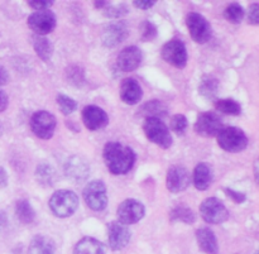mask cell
<instances>
[{"instance_id":"obj_27","label":"cell","mask_w":259,"mask_h":254,"mask_svg":"<svg viewBox=\"0 0 259 254\" xmlns=\"http://www.w3.org/2000/svg\"><path fill=\"white\" fill-rule=\"evenodd\" d=\"M35 180L39 185L45 187H51L55 185L56 172L50 163H40L35 168Z\"/></svg>"},{"instance_id":"obj_15","label":"cell","mask_w":259,"mask_h":254,"mask_svg":"<svg viewBox=\"0 0 259 254\" xmlns=\"http://www.w3.org/2000/svg\"><path fill=\"white\" fill-rule=\"evenodd\" d=\"M191 184V175L184 166H174L167 171V189L174 194L185 191Z\"/></svg>"},{"instance_id":"obj_43","label":"cell","mask_w":259,"mask_h":254,"mask_svg":"<svg viewBox=\"0 0 259 254\" xmlns=\"http://www.w3.org/2000/svg\"><path fill=\"white\" fill-rule=\"evenodd\" d=\"M8 81H9V73L5 70V67L0 66V86L7 85Z\"/></svg>"},{"instance_id":"obj_7","label":"cell","mask_w":259,"mask_h":254,"mask_svg":"<svg viewBox=\"0 0 259 254\" xmlns=\"http://www.w3.org/2000/svg\"><path fill=\"white\" fill-rule=\"evenodd\" d=\"M86 205L94 211H103L108 205V192L103 181L94 180L89 182L82 191Z\"/></svg>"},{"instance_id":"obj_36","label":"cell","mask_w":259,"mask_h":254,"mask_svg":"<svg viewBox=\"0 0 259 254\" xmlns=\"http://www.w3.org/2000/svg\"><path fill=\"white\" fill-rule=\"evenodd\" d=\"M141 32H142V40L148 42V40H153L157 37V27L149 20L142 23L141 25Z\"/></svg>"},{"instance_id":"obj_2","label":"cell","mask_w":259,"mask_h":254,"mask_svg":"<svg viewBox=\"0 0 259 254\" xmlns=\"http://www.w3.org/2000/svg\"><path fill=\"white\" fill-rule=\"evenodd\" d=\"M48 205L55 217L63 219L75 214L78 207V196L71 190H58L51 196Z\"/></svg>"},{"instance_id":"obj_26","label":"cell","mask_w":259,"mask_h":254,"mask_svg":"<svg viewBox=\"0 0 259 254\" xmlns=\"http://www.w3.org/2000/svg\"><path fill=\"white\" fill-rule=\"evenodd\" d=\"M15 217L22 224H32L35 220V211L28 200H19L15 204Z\"/></svg>"},{"instance_id":"obj_38","label":"cell","mask_w":259,"mask_h":254,"mask_svg":"<svg viewBox=\"0 0 259 254\" xmlns=\"http://www.w3.org/2000/svg\"><path fill=\"white\" fill-rule=\"evenodd\" d=\"M224 191L225 194L228 195V197L232 199L235 204H243V202L247 200V196H245V194H243V192L235 191V190L233 189H224Z\"/></svg>"},{"instance_id":"obj_22","label":"cell","mask_w":259,"mask_h":254,"mask_svg":"<svg viewBox=\"0 0 259 254\" xmlns=\"http://www.w3.org/2000/svg\"><path fill=\"white\" fill-rule=\"evenodd\" d=\"M28 254H56V243L46 235H37L32 239Z\"/></svg>"},{"instance_id":"obj_12","label":"cell","mask_w":259,"mask_h":254,"mask_svg":"<svg viewBox=\"0 0 259 254\" xmlns=\"http://www.w3.org/2000/svg\"><path fill=\"white\" fill-rule=\"evenodd\" d=\"M223 128H224V124H223L220 116L215 113H211V111L200 114L196 119V123H195V132L199 136L205 137V138L217 137Z\"/></svg>"},{"instance_id":"obj_41","label":"cell","mask_w":259,"mask_h":254,"mask_svg":"<svg viewBox=\"0 0 259 254\" xmlns=\"http://www.w3.org/2000/svg\"><path fill=\"white\" fill-rule=\"evenodd\" d=\"M8 104H9V98H8L7 93L0 90V113L8 108Z\"/></svg>"},{"instance_id":"obj_4","label":"cell","mask_w":259,"mask_h":254,"mask_svg":"<svg viewBox=\"0 0 259 254\" xmlns=\"http://www.w3.org/2000/svg\"><path fill=\"white\" fill-rule=\"evenodd\" d=\"M143 132L148 141L157 144L161 148L168 149L172 146L174 139L169 133V129L161 119L146 118L143 123Z\"/></svg>"},{"instance_id":"obj_17","label":"cell","mask_w":259,"mask_h":254,"mask_svg":"<svg viewBox=\"0 0 259 254\" xmlns=\"http://www.w3.org/2000/svg\"><path fill=\"white\" fill-rule=\"evenodd\" d=\"M66 177L73 182H82L90 174V166L85 158L80 156H72L66 161L63 167Z\"/></svg>"},{"instance_id":"obj_46","label":"cell","mask_w":259,"mask_h":254,"mask_svg":"<svg viewBox=\"0 0 259 254\" xmlns=\"http://www.w3.org/2000/svg\"><path fill=\"white\" fill-rule=\"evenodd\" d=\"M254 170H255V172H254V175H255V181L258 182V162H255Z\"/></svg>"},{"instance_id":"obj_31","label":"cell","mask_w":259,"mask_h":254,"mask_svg":"<svg viewBox=\"0 0 259 254\" xmlns=\"http://www.w3.org/2000/svg\"><path fill=\"white\" fill-rule=\"evenodd\" d=\"M224 17L228 22L233 23V24H239L244 18V9L238 3H232L224 10Z\"/></svg>"},{"instance_id":"obj_21","label":"cell","mask_w":259,"mask_h":254,"mask_svg":"<svg viewBox=\"0 0 259 254\" xmlns=\"http://www.w3.org/2000/svg\"><path fill=\"white\" fill-rule=\"evenodd\" d=\"M192 177H194L195 187L200 191H205V190L209 189L210 185L212 184V180H214L211 167L205 162H201L195 167Z\"/></svg>"},{"instance_id":"obj_39","label":"cell","mask_w":259,"mask_h":254,"mask_svg":"<svg viewBox=\"0 0 259 254\" xmlns=\"http://www.w3.org/2000/svg\"><path fill=\"white\" fill-rule=\"evenodd\" d=\"M248 20H249L250 24L257 25L259 23V5L257 3L252 4L248 10Z\"/></svg>"},{"instance_id":"obj_13","label":"cell","mask_w":259,"mask_h":254,"mask_svg":"<svg viewBox=\"0 0 259 254\" xmlns=\"http://www.w3.org/2000/svg\"><path fill=\"white\" fill-rule=\"evenodd\" d=\"M132 233L126 225L120 222H111L108 224V243L114 252L124 249L131 242Z\"/></svg>"},{"instance_id":"obj_34","label":"cell","mask_w":259,"mask_h":254,"mask_svg":"<svg viewBox=\"0 0 259 254\" xmlns=\"http://www.w3.org/2000/svg\"><path fill=\"white\" fill-rule=\"evenodd\" d=\"M66 76H67V80H70L76 86H81L85 82V73H83V70L80 66L73 65L67 67Z\"/></svg>"},{"instance_id":"obj_33","label":"cell","mask_w":259,"mask_h":254,"mask_svg":"<svg viewBox=\"0 0 259 254\" xmlns=\"http://www.w3.org/2000/svg\"><path fill=\"white\" fill-rule=\"evenodd\" d=\"M169 126H171L174 133L179 134V136H184L185 132L187 131V126H189V121H187V118L184 114H176V115L172 116Z\"/></svg>"},{"instance_id":"obj_24","label":"cell","mask_w":259,"mask_h":254,"mask_svg":"<svg viewBox=\"0 0 259 254\" xmlns=\"http://www.w3.org/2000/svg\"><path fill=\"white\" fill-rule=\"evenodd\" d=\"M168 110H167L166 104L162 103L159 100H151L148 103L143 104L141 109L138 110L139 116H144V118H164L167 115Z\"/></svg>"},{"instance_id":"obj_23","label":"cell","mask_w":259,"mask_h":254,"mask_svg":"<svg viewBox=\"0 0 259 254\" xmlns=\"http://www.w3.org/2000/svg\"><path fill=\"white\" fill-rule=\"evenodd\" d=\"M73 254H105V247L95 238L85 237L76 243Z\"/></svg>"},{"instance_id":"obj_10","label":"cell","mask_w":259,"mask_h":254,"mask_svg":"<svg viewBox=\"0 0 259 254\" xmlns=\"http://www.w3.org/2000/svg\"><path fill=\"white\" fill-rule=\"evenodd\" d=\"M56 24H57V18H56L55 13L51 12L50 9L34 12L28 18V25L35 35L45 37V35L50 34L55 30Z\"/></svg>"},{"instance_id":"obj_25","label":"cell","mask_w":259,"mask_h":254,"mask_svg":"<svg viewBox=\"0 0 259 254\" xmlns=\"http://www.w3.org/2000/svg\"><path fill=\"white\" fill-rule=\"evenodd\" d=\"M33 48H34L35 53L38 57L45 62L51 61L53 55V46L48 38L42 37V35H33Z\"/></svg>"},{"instance_id":"obj_42","label":"cell","mask_w":259,"mask_h":254,"mask_svg":"<svg viewBox=\"0 0 259 254\" xmlns=\"http://www.w3.org/2000/svg\"><path fill=\"white\" fill-rule=\"evenodd\" d=\"M7 227H8V215L4 210L0 209V233L4 232Z\"/></svg>"},{"instance_id":"obj_32","label":"cell","mask_w":259,"mask_h":254,"mask_svg":"<svg viewBox=\"0 0 259 254\" xmlns=\"http://www.w3.org/2000/svg\"><path fill=\"white\" fill-rule=\"evenodd\" d=\"M56 101H57V105L60 108L61 113L65 114V115H70V114H72L77 109V103L72 98L65 95V94H58L56 96Z\"/></svg>"},{"instance_id":"obj_37","label":"cell","mask_w":259,"mask_h":254,"mask_svg":"<svg viewBox=\"0 0 259 254\" xmlns=\"http://www.w3.org/2000/svg\"><path fill=\"white\" fill-rule=\"evenodd\" d=\"M28 5L35 12H40V10H48L53 5V0H28Z\"/></svg>"},{"instance_id":"obj_9","label":"cell","mask_w":259,"mask_h":254,"mask_svg":"<svg viewBox=\"0 0 259 254\" xmlns=\"http://www.w3.org/2000/svg\"><path fill=\"white\" fill-rule=\"evenodd\" d=\"M162 58L166 61L167 63H169L171 66L176 68H185L187 65V60H189V56H187V50L185 43L181 39H174L168 40L166 45L162 47Z\"/></svg>"},{"instance_id":"obj_35","label":"cell","mask_w":259,"mask_h":254,"mask_svg":"<svg viewBox=\"0 0 259 254\" xmlns=\"http://www.w3.org/2000/svg\"><path fill=\"white\" fill-rule=\"evenodd\" d=\"M129 12L128 7L125 4H119V5H111L109 4L108 7L104 9V15L108 18H120L125 15Z\"/></svg>"},{"instance_id":"obj_8","label":"cell","mask_w":259,"mask_h":254,"mask_svg":"<svg viewBox=\"0 0 259 254\" xmlns=\"http://www.w3.org/2000/svg\"><path fill=\"white\" fill-rule=\"evenodd\" d=\"M186 25L189 29L190 35L196 43L204 45L209 42L212 35V29L210 23L207 22L206 18L200 13L191 12L186 17Z\"/></svg>"},{"instance_id":"obj_3","label":"cell","mask_w":259,"mask_h":254,"mask_svg":"<svg viewBox=\"0 0 259 254\" xmlns=\"http://www.w3.org/2000/svg\"><path fill=\"white\" fill-rule=\"evenodd\" d=\"M218 144L220 148L230 153H239L248 147V137L240 128L227 126L217 136Z\"/></svg>"},{"instance_id":"obj_5","label":"cell","mask_w":259,"mask_h":254,"mask_svg":"<svg viewBox=\"0 0 259 254\" xmlns=\"http://www.w3.org/2000/svg\"><path fill=\"white\" fill-rule=\"evenodd\" d=\"M200 215L207 224H223L229 219V211L222 200L207 197L200 205Z\"/></svg>"},{"instance_id":"obj_6","label":"cell","mask_w":259,"mask_h":254,"mask_svg":"<svg viewBox=\"0 0 259 254\" xmlns=\"http://www.w3.org/2000/svg\"><path fill=\"white\" fill-rule=\"evenodd\" d=\"M29 125L35 137L47 141V139L52 138L53 134H55L57 120H56L55 115L50 111L39 110L33 114Z\"/></svg>"},{"instance_id":"obj_44","label":"cell","mask_w":259,"mask_h":254,"mask_svg":"<svg viewBox=\"0 0 259 254\" xmlns=\"http://www.w3.org/2000/svg\"><path fill=\"white\" fill-rule=\"evenodd\" d=\"M8 185V174L4 167L0 166V187H7Z\"/></svg>"},{"instance_id":"obj_16","label":"cell","mask_w":259,"mask_h":254,"mask_svg":"<svg viewBox=\"0 0 259 254\" xmlns=\"http://www.w3.org/2000/svg\"><path fill=\"white\" fill-rule=\"evenodd\" d=\"M82 123L89 131H99L109 124V116L104 109L96 105H88L82 109Z\"/></svg>"},{"instance_id":"obj_48","label":"cell","mask_w":259,"mask_h":254,"mask_svg":"<svg viewBox=\"0 0 259 254\" xmlns=\"http://www.w3.org/2000/svg\"><path fill=\"white\" fill-rule=\"evenodd\" d=\"M255 254H258V253H255Z\"/></svg>"},{"instance_id":"obj_18","label":"cell","mask_w":259,"mask_h":254,"mask_svg":"<svg viewBox=\"0 0 259 254\" xmlns=\"http://www.w3.org/2000/svg\"><path fill=\"white\" fill-rule=\"evenodd\" d=\"M143 60L142 51L137 46H128L123 48L116 58V65L124 72H132L139 67Z\"/></svg>"},{"instance_id":"obj_40","label":"cell","mask_w":259,"mask_h":254,"mask_svg":"<svg viewBox=\"0 0 259 254\" xmlns=\"http://www.w3.org/2000/svg\"><path fill=\"white\" fill-rule=\"evenodd\" d=\"M156 3H157L156 0H134L133 4L134 7L138 8V9L147 10V9H151Z\"/></svg>"},{"instance_id":"obj_1","label":"cell","mask_w":259,"mask_h":254,"mask_svg":"<svg viewBox=\"0 0 259 254\" xmlns=\"http://www.w3.org/2000/svg\"><path fill=\"white\" fill-rule=\"evenodd\" d=\"M104 162L113 175H125L133 168L136 163V153L128 146L119 142H109L105 144L103 151Z\"/></svg>"},{"instance_id":"obj_30","label":"cell","mask_w":259,"mask_h":254,"mask_svg":"<svg viewBox=\"0 0 259 254\" xmlns=\"http://www.w3.org/2000/svg\"><path fill=\"white\" fill-rule=\"evenodd\" d=\"M215 108L218 111L227 115H240L242 114V106L238 101L233 100V99H222L215 103Z\"/></svg>"},{"instance_id":"obj_47","label":"cell","mask_w":259,"mask_h":254,"mask_svg":"<svg viewBox=\"0 0 259 254\" xmlns=\"http://www.w3.org/2000/svg\"><path fill=\"white\" fill-rule=\"evenodd\" d=\"M3 136V125H2V123H0V137Z\"/></svg>"},{"instance_id":"obj_11","label":"cell","mask_w":259,"mask_h":254,"mask_svg":"<svg viewBox=\"0 0 259 254\" xmlns=\"http://www.w3.org/2000/svg\"><path fill=\"white\" fill-rule=\"evenodd\" d=\"M116 215H118V222H120L124 225H132L137 224L141 222L146 215V209L142 202L137 201L134 199H126L119 205L118 210H116Z\"/></svg>"},{"instance_id":"obj_29","label":"cell","mask_w":259,"mask_h":254,"mask_svg":"<svg viewBox=\"0 0 259 254\" xmlns=\"http://www.w3.org/2000/svg\"><path fill=\"white\" fill-rule=\"evenodd\" d=\"M219 91V81L215 76L206 75L202 77L199 85V93L206 99H214Z\"/></svg>"},{"instance_id":"obj_19","label":"cell","mask_w":259,"mask_h":254,"mask_svg":"<svg viewBox=\"0 0 259 254\" xmlns=\"http://www.w3.org/2000/svg\"><path fill=\"white\" fill-rule=\"evenodd\" d=\"M143 98V90L137 80L126 77L120 83V99L128 105H136Z\"/></svg>"},{"instance_id":"obj_20","label":"cell","mask_w":259,"mask_h":254,"mask_svg":"<svg viewBox=\"0 0 259 254\" xmlns=\"http://www.w3.org/2000/svg\"><path fill=\"white\" fill-rule=\"evenodd\" d=\"M196 240L200 249L206 254L219 253V244L215 233L210 228H200L196 230Z\"/></svg>"},{"instance_id":"obj_45","label":"cell","mask_w":259,"mask_h":254,"mask_svg":"<svg viewBox=\"0 0 259 254\" xmlns=\"http://www.w3.org/2000/svg\"><path fill=\"white\" fill-rule=\"evenodd\" d=\"M110 4L109 2H105V0H100V2H94V5H95V8H98V9H105L108 5Z\"/></svg>"},{"instance_id":"obj_28","label":"cell","mask_w":259,"mask_h":254,"mask_svg":"<svg viewBox=\"0 0 259 254\" xmlns=\"http://www.w3.org/2000/svg\"><path fill=\"white\" fill-rule=\"evenodd\" d=\"M169 220L172 223L180 222L191 225L196 222V215L190 207L185 206V205H179V206L174 207L172 211L169 213Z\"/></svg>"},{"instance_id":"obj_14","label":"cell","mask_w":259,"mask_h":254,"mask_svg":"<svg viewBox=\"0 0 259 254\" xmlns=\"http://www.w3.org/2000/svg\"><path fill=\"white\" fill-rule=\"evenodd\" d=\"M129 35L128 25L125 22H115L110 23L104 28L103 33H101V42L105 47L114 48L123 43Z\"/></svg>"}]
</instances>
